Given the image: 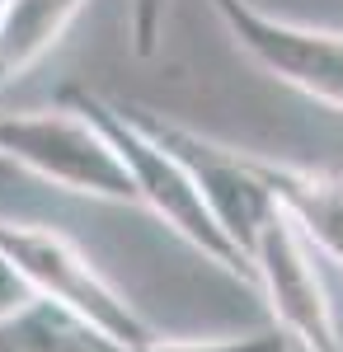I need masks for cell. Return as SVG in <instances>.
<instances>
[{
  "label": "cell",
  "mask_w": 343,
  "mask_h": 352,
  "mask_svg": "<svg viewBox=\"0 0 343 352\" xmlns=\"http://www.w3.org/2000/svg\"><path fill=\"white\" fill-rule=\"evenodd\" d=\"M90 0H10L0 10V89L66 38Z\"/></svg>",
  "instance_id": "cell-8"
},
{
  "label": "cell",
  "mask_w": 343,
  "mask_h": 352,
  "mask_svg": "<svg viewBox=\"0 0 343 352\" xmlns=\"http://www.w3.org/2000/svg\"><path fill=\"white\" fill-rule=\"evenodd\" d=\"M0 352H90V338L61 310L28 300L0 320Z\"/></svg>",
  "instance_id": "cell-9"
},
{
  "label": "cell",
  "mask_w": 343,
  "mask_h": 352,
  "mask_svg": "<svg viewBox=\"0 0 343 352\" xmlns=\"http://www.w3.org/2000/svg\"><path fill=\"white\" fill-rule=\"evenodd\" d=\"M0 160L28 169L33 179L94 202H136L127 169L113 141L80 109H28L0 113Z\"/></svg>",
  "instance_id": "cell-3"
},
{
  "label": "cell",
  "mask_w": 343,
  "mask_h": 352,
  "mask_svg": "<svg viewBox=\"0 0 343 352\" xmlns=\"http://www.w3.org/2000/svg\"><path fill=\"white\" fill-rule=\"evenodd\" d=\"M28 287L24 282H19V272L10 268V263H5V254H0V320H5V315H14V310H19V305H28Z\"/></svg>",
  "instance_id": "cell-12"
},
{
  "label": "cell",
  "mask_w": 343,
  "mask_h": 352,
  "mask_svg": "<svg viewBox=\"0 0 343 352\" xmlns=\"http://www.w3.org/2000/svg\"><path fill=\"white\" fill-rule=\"evenodd\" d=\"M90 352H291V343L278 329H259V333H240V338H156L151 333L146 343H127V348L90 338Z\"/></svg>",
  "instance_id": "cell-10"
},
{
  "label": "cell",
  "mask_w": 343,
  "mask_h": 352,
  "mask_svg": "<svg viewBox=\"0 0 343 352\" xmlns=\"http://www.w3.org/2000/svg\"><path fill=\"white\" fill-rule=\"evenodd\" d=\"M5 5H10V0H0V10H5Z\"/></svg>",
  "instance_id": "cell-13"
},
{
  "label": "cell",
  "mask_w": 343,
  "mask_h": 352,
  "mask_svg": "<svg viewBox=\"0 0 343 352\" xmlns=\"http://www.w3.org/2000/svg\"><path fill=\"white\" fill-rule=\"evenodd\" d=\"M259 184L273 192V202L282 207V217L301 230V240L315 249L320 258L343 268V179L329 169H311V164L291 160H268V155H249Z\"/></svg>",
  "instance_id": "cell-7"
},
{
  "label": "cell",
  "mask_w": 343,
  "mask_h": 352,
  "mask_svg": "<svg viewBox=\"0 0 343 352\" xmlns=\"http://www.w3.org/2000/svg\"><path fill=\"white\" fill-rule=\"evenodd\" d=\"M61 104H71V109H80L90 122H99V132L113 141L118 160H123V169H127V184H132L136 202H146V207H151L188 249H198L207 263H216L221 272H231V277L245 282V287H254L249 263L236 254V244L221 235V226L211 221L207 202H202V188L193 184V174L184 169V160H179L165 141H156L123 104H108L104 94L66 89Z\"/></svg>",
  "instance_id": "cell-1"
},
{
  "label": "cell",
  "mask_w": 343,
  "mask_h": 352,
  "mask_svg": "<svg viewBox=\"0 0 343 352\" xmlns=\"http://www.w3.org/2000/svg\"><path fill=\"white\" fill-rule=\"evenodd\" d=\"M249 272H254V292L273 315V329L291 343V352H343L315 249L282 217V207L249 249Z\"/></svg>",
  "instance_id": "cell-4"
},
{
  "label": "cell",
  "mask_w": 343,
  "mask_h": 352,
  "mask_svg": "<svg viewBox=\"0 0 343 352\" xmlns=\"http://www.w3.org/2000/svg\"><path fill=\"white\" fill-rule=\"evenodd\" d=\"M127 113L184 160L193 184L202 188V202H207L211 221L221 226V235L236 244V254L249 263V249L259 240V230L278 217V202L259 184V174L249 164V151H231V146L193 132V127L174 122V118H160L156 109H127Z\"/></svg>",
  "instance_id": "cell-6"
},
{
  "label": "cell",
  "mask_w": 343,
  "mask_h": 352,
  "mask_svg": "<svg viewBox=\"0 0 343 352\" xmlns=\"http://www.w3.org/2000/svg\"><path fill=\"white\" fill-rule=\"evenodd\" d=\"M231 43L278 85L343 113V33L278 19L254 0H211Z\"/></svg>",
  "instance_id": "cell-5"
},
{
  "label": "cell",
  "mask_w": 343,
  "mask_h": 352,
  "mask_svg": "<svg viewBox=\"0 0 343 352\" xmlns=\"http://www.w3.org/2000/svg\"><path fill=\"white\" fill-rule=\"evenodd\" d=\"M165 10H169V0H132V47H136V56H156L160 33H165Z\"/></svg>",
  "instance_id": "cell-11"
},
{
  "label": "cell",
  "mask_w": 343,
  "mask_h": 352,
  "mask_svg": "<svg viewBox=\"0 0 343 352\" xmlns=\"http://www.w3.org/2000/svg\"><path fill=\"white\" fill-rule=\"evenodd\" d=\"M0 254L19 272L28 296L76 320L90 338L123 348L151 338V324L113 292V282L61 230H48L38 221H0Z\"/></svg>",
  "instance_id": "cell-2"
}]
</instances>
